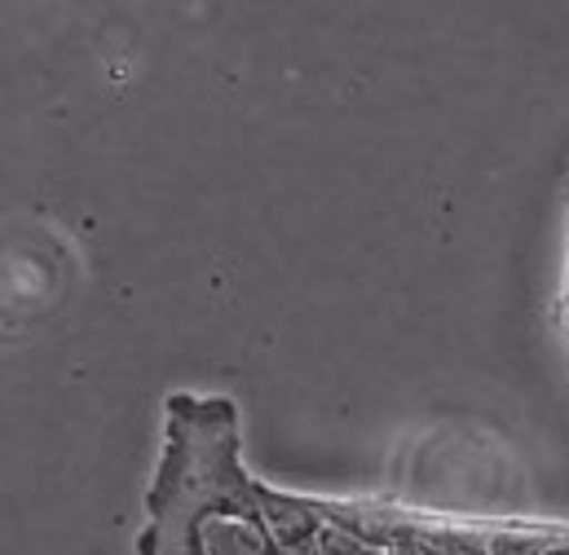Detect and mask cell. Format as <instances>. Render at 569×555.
<instances>
[{"instance_id": "obj_1", "label": "cell", "mask_w": 569, "mask_h": 555, "mask_svg": "<svg viewBox=\"0 0 569 555\" xmlns=\"http://www.w3.org/2000/svg\"><path fill=\"white\" fill-rule=\"evenodd\" d=\"M142 555H283L261 485L239 463L230 397H168V445L146 498Z\"/></svg>"}, {"instance_id": "obj_2", "label": "cell", "mask_w": 569, "mask_h": 555, "mask_svg": "<svg viewBox=\"0 0 569 555\" xmlns=\"http://www.w3.org/2000/svg\"><path fill=\"white\" fill-rule=\"evenodd\" d=\"M566 331H569V265H566Z\"/></svg>"}]
</instances>
